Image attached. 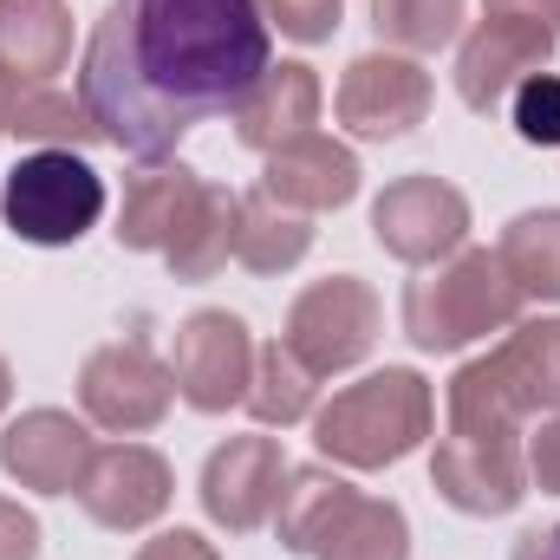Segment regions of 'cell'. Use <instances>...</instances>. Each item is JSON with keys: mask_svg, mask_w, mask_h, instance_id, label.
Listing matches in <instances>:
<instances>
[{"mask_svg": "<svg viewBox=\"0 0 560 560\" xmlns=\"http://www.w3.org/2000/svg\"><path fill=\"white\" fill-rule=\"evenodd\" d=\"M268 66L261 0H112L92 26L79 98L112 150L163 163L202 118L235 112Z\"/></svg>", "mask_w": 560, "mask_h": 560, "instance_id": "obj_1", "label": "cell"}, {"mask_svg": "<svg viewBox=\"0 0 560 560\" xmlns=\"http://www.w3.org/2000/svg\"><path fill=\"white\" fill-rule=\"evenodd\" d=\"M560 411V319H522L489 359L450 378V436L522 443V418Z\"/></svg>", "mask_w": 560, "mask_h": 560, "instance_id": "obj_2", "label": "cell"}, {"mask_svg": "<svg viewBox=\"0 0 560 560\" xmlns=\"http://www.w3.org/2000/svg\"><path fill=\"white\" fill-rule=\"evenodd\" d=\"M436 418V398L411 365H385L359 385H346L319 418H313V443L319 456L346 463V469H385V463H405L430 436Z\"/></svg>", "mask_w": 560, "mask_h": 560, "instance_id": "obj_3", "label": "cell"}, {"mask_svg": "<svg viewBox=\"0 0 560 560\" xmlns=\"http://www.w3.org/2000/svg\"><path fill=\"white\" fill-rule=\"evenodd\" d=\"M515 319H522V287L489 248H456L450 261L405 287V332L423 352H463L469 339H489Z\"/></svg>", "mask_w": 560, "mask_h": 560, "instance_id": "obj_4", "label": "cell"}, {"mask_svg": "<svg viewBox=\"0 0 560 560\" xmlns=\"http://www.w3.org/2000/svg\"><path fill=\"white\" fill-rule=\"evenodd\" d=\"M0 215L33 248H72L105 215V176L79 150H33L7 170Z\"/></svg>", "mask_w": 560, "mask_h": 560, "instance_id": "obj_5", "label": "cell"}, {"mask_svg": "<svg viewBox=\"0 0 560 560\" xmlns=\"http://www.w3.org/2000/svg\"><path fill=\"white\" fill-rule=\"evenodd\" d=\"M287 352L326 378V372H346L359 365L372 346H378V293L359 275H326L313 280L293 306H287Z\"/></svg>", "mask_w": 560, "mask_h": 560, "instance_id": "obj_6", "label": "cell"}, {"mask_svg": "<svg viewBox=\"0 0 560 560\" xmlns=\"http://www.w3.org/2000/svg\"><path fill=\"white\" fill-rule=\"evenodd\" d=\"M170 378H176V398L189 411H229L248 398V378H255V339L235 313L222 306H202L176 326V346H170Z\"/></svg>", "mask_w": 560, "mask_h": 560, "instance_id": "obj_7", "label": "cell"}, {"mask_svg": "<svg viewBox=\"0 0 560 560\" xmlns=\"http://www.w3.org/2000/svg\"><path fill=\"white\" fill-rule=\"evenodd\" d=\"M372 235L385 255H398L411 268L450 261L469 235V196L443 176H398L372 202Z\"/></svg>", "mask_w": 560, "mask_h": 560, "instance_id": "obj_8", "label": "cell"}, {"mask_svg": "<svg viewBox=\"0 0 560 560\" xmlns=\"http://www.w3.org/2000/svg\"><path fill=\"white\" fill-rule=\"evenodd\" d=\"M176 398V378L170 365H156V352L143 339H112L85 359L79 372V405L98 430H118V436H138V430H156L163 411Z\"/></svg>", "mask_w": 560, "mask_h": 560, "instance_id": "obj_9", "label": "cell"}, {"mask_svg": "<svg viewBox=\"0 0 560 560\" xmlns=\"http://www.w3.org/2000/svg\"><path fill=\"white\" fill-rule=\"evenodd\" d=\"M548 52H555V26L515 20V13H482L476 33L456 52V92H463V105L469 112L509 105L522 79L548 72Z\"/></svg>", "mask_w": 560, "mask_h": 560, "instance_id": "obj_10", "label": "cell"}, {"mask_svg": "<svg viewBox=\"0 0 560 560\" xmlns=\"http://www.w3.org/2000/svg\"><path fill=\"white\" fill-rule=\"evenodd\" d=\"M430 112V72L405 52H365L339 79V125L365 143H392L418 131Z\"/></svg>", "mask_w": 560, "mask_h": 560, "instance_id": "obj_11", "label": "cell"}, {"mask_svg": "<svg viewBox=\"0 0 560 560\" xmlns=\"http://www.w3.org/2000/svg\"><path fill=\"white\" fill-rule=\"evenodd\" d=\"M280 489H287V456H280L275 436H229L202 463V509L229 535L261 528L280 509Z\"/></svg>", "mask_w": 560, "mask_h": 560, "instance_id": "obj_12", "label": "cell"}, {"mask_svg": "<svg viewBox=\"0 0 560 560\" xmlns=\"http://www.w3.org/2000/svg\"><path fill=\"white\" fill-rule=\"evenodd\" d=\"M170 495H176V476H170V463H163L156 450H143V443H112V450H98L92 469H85V482H79L85 515H92L98 528H112V535L150 528V522L170 509Z\"/></svg>", "mask_w": 560, "mask_h": 560, "instance_id": "obj_13", "label": "cell"}, {"mask_svg": "<svg viewBox=\"0 0 560 560\" xmlns=\"http://www.w3.org/2000/svg\"><path fill=\"white\" fill-rule=\"evenodd\" d=\"M98 443L72 411H26L0 430V469L39 495H79Z\"/></svg>", "mask_w": 560, "mask_h": 560, "instance_id": "obj_14", "label": "cell"}, {"mask_svg": "<svg viewBox=\"0 0 560 560\" xmlns=\"http://www.w3.org/2000/svg\"><path fill=\"white\" fill-rule=\"evenodd\" d=\"M430 482L450 509L463 515H509L528 495V450L522 443H476V436H443L430 456Z\"/></svg>", "mask_w": 560, "mask_h": 560, "instance_id": "obj_15", "label": "cell"}, {"mask_svg": "<svg viewBox=\"0 0 560 560\" xmlns=\"http://www.w3.org/2000/svg\"><path fill=\"white\" fill-rule=\"evenodd\" d=\"M202 176L189 170V163H143L138 176H125V202H118V248H131V255H163L183 229H189V215H196V202H202Z\"/></svg>", "mask_w": 560, "mask_h": 560, "instance_id": "obj_16", "label": "cell"}, {"mask_svg": "<svg viewBox=\"0 0 560 560\" xmlns=\"http://www.w3.org/2000/svg\"><path fill=\"white\" fill-rule=\"evenodd\" d=\"M229 118H235V138L248 143V150H261V156L313 138V125H319V79H313V66H300V59L268 66L242 92V105Z\"/></svg>", "mask_w": 560, "mask_h": 560, "instance_id": "obj_17", "label": "cell"}, {"mask_svg": "<svg viewBox=\"0 0 560 560\" xmlns=\"http://www.w3.org/2000/svg\"><path fill=\"white\" fill-rule=\"evenodd\" d=\"M261 189L275 196L280 209H300V215H319V209H346L359 196V156L332 138H300L268 156L261 170Z\"/></svg>", "mask_w": 560, "mask_h": 560, "instance_id": "obj_18", "label": "cell"}, {"mask_svg": "<svg viewBox=\"0 0 560 560\" xmlns=\"http://www.w3.org/2000/svg\"><path fill=\"white\" fill-rule=\"evenodd\" d=\"M72 59V13L66 0H0V79L46 85Z\"/></svg>", "mask_w": 560, "mask_h": 560, "instance_id": "obj_19", "label": "cell"}, {"mask_svg": "<svg viewBox=\"0 0 560 560\" xmlns=\"http://www.w3.org/2000/svg\"><path fill=\"white\" fill-rule=\"evenodd\" d=\"M313 248V222L300 209H280L268 189H248L235 202V261L255 275H287L293 261H306Z\"/></svg>", "mask_w": 560, "mask_h": 560, "instance_id": "obj_20", "label": "cell"}, {"mask_svg": "<svg viewBox=\"0 0 560 560\" xmlns=\"http://www.w3.org/2000/svg\"><path fill=\"white\" fill-rule=\"evenodd\" d=\"M313 560H411V522L398 502L352 495L332 515V528L313 541Z\"/></svg>", "mask_w": 560, "mask_h": 560, "instance_id": "obj_21", "label": "cell"}, {"mask_svg": "<svg viewBox=\"0 0 560 560\" xmlns=\"http://www.w3.org/2000/svg\"><path fill=\"white\" fill-rule=\"evenodd\" d=\"M359 489L332 469H287V489H280V548L287 555H313V541L332 528V515L352 502Z\"/></svg>", "mask_w": 560, "mask_h": 560, "instance_id": "obj_22", "label": "cell"}, {"mask_svg": "<svg viewBox=\"0 0 560 560\" xmlns=\"http://www.w3.org/2000/svg\"><path fill=\"white\" fill-rule=\"evenodd\" d=\"M502 268L522 300H560V209H528L502 229Z\"/></svg>", "mask_w": 560, "mask_h": 560, "instance_id": "obj_23", "label": "cell"}, {"mask_svg": "<svg viewBox=\"0 0 560 560\" xmlns=\"http://www.w3.org/2000/svg\"><path fill=\"white\" fill-rule=\"evenodd\" d=\"M235 202H242V196H229L222 183H209V189H202V202H196L189 229L163 248V261H170V275H176V280H209L229 255H235Z\"/></svg>", "mask_w": 560, "mask_h": 560, "instance_id": "obj_24", "label": "cell"}, {"mask_svg": "<svg viewBox=\"0 0 560 560\" xmlns=\"http://www.w3.org/2000/svg\"><path fill=\"white\" fill-rule=\"evenodd\" d=\"M7 131L20 143H39V150H79V143H92V118H85V98H72V92H59L52 79L46 85H13V118H7Z\"/></svg>", "mask_w": 560, "mask_h": 560, "instance_id": "obj_25", "label": "cell"}, {"mask_svg": "<svg viewBox=\"0 0 560 560\" xmlns=\"http://www.w3.org/2000/svg\"><path fill=\"white\" fill-rule=\"evenodd\" d=\"M313 392H319V378L287 352V339H275V346L255 352V378H248V398L242 405L261 423H280L287 430V423H300L313 411Z\"/></svg>", "mask_w": 560, "mask_h": 560, "instance_id": "obj_26", "label": "cell"}, {"mask_svg": "<svg viewBox=\"0 0 560 560\" xmlns=\"http://www.w3.org/2000/svg\"><path fill=\"white\" fill-rule=\"evenodd\" d=\"M372 26L385 46L405 52H436L463 26V0H372Z\"/></svg>", "mask_w": 560, "mask_h": 560, "instance_id": "obj_27", "label": "cell"}, {"mask_svg": "<svg viewBox=\"0 0 560 560\" xmlns=\"http://www.w3.org/2000/svg\"><path fill=\"white\" fill-rule=\"evenodd\" d=\"M509 118H515L522 143L560 150V72H535V79H522L515 98H509Z\"/></svg>", "mask_w": 560, "mask_h": 560, "instance_id": "obj_28", "label": "cell"}, {"mask_svg": "<svg viewBox=\"0 0 560 560\" xmlns=\"http://www.w3.org/2000/svg\"><path fill=\"white\" fill-rule=\"evenodd\" d=\"M339 7H346V0H261L268 26H280V33H287V39H300V46H319V39H332V26H339Z\"/></svg>", "mask_w": 560, "mask_h": 560, "instance_id": "obj_29", "label": "cell"}, {"mask_svg": "<svg viewBox=\"0 0 560 560\" xmlns=\"http://www.w3.org/2000/svg\"><path fill=\"white\" fill-rule=\"evenodd\" d=\"M528 476L541 495H560V411H548V423L528 436Z\"/></svg>", "mask_w": 560, "mask_h": 560, "instance_id": "obj_30", "label": "cell"}, {"mask_svg": "<svg viewBox=\"0 0 560 560\" xmlns=\"http://www.w3.org/2000/svg\"><path fill=\"white\" fill-rule=\"evenodd\" d=\"M33 555H39V522L20 502L0 495V560H33Z\"/></svg>", "mask_w": 560, "mask_h": 560, "instance_id": "obj_31", "label": "cell"}, {"mask_svg": "<svg viewBox=\"0 0 560 560\" xmlns=\"http://www.w3.org/2000/svg\"><path fill=\"white\" fill-rule=\"evenodd\" d=\"M138 560H222L196 528H170V535H156V541H143Z\"/></svg>", "mask_w": 560, "mask_h": 560, "instance_id": "obj_32", "label": "cell"}, {"mask_svg": "<svg viewBox=\"0 0 560 560\" xmlns=\"http://www.w3.org/2000/svg\"><path fill=\"white\" fill-rule=\"evenodd\" d=\"M489 13H515V20H541V26H555L560 20V0H482Z\"/></svg>", "mask_w": 560, "mask_h": 560, "instance_id": "obj_33", "label": "cell"}, {"mask_svg": "<svg viewBox=\"0 0 560 560\" xmlns=\"http://www.w3.org/2000/svg\"><path fill=\"white\" fill-rule=\"evenodd\" d=\"M515 560H560V522L555 528H528L515 541Z\"/></svg>", "mask_w": 560, "mask_h": 560, "instance_id": "obj_34", "label": "cell"}, {"mask_svg": "<svg viewBox=\"0 0 560 560\" xmlns=\"http://www.w3.org/2000/svg\"><path fill=\"white\" fill-rule=\"evenodd\" d=\"M7 118H13V85L0 79V138H7Z\"/></svg>", "mask_w": 560, "mask_h": 560, "instance_id": "obj_35", "label": "cell"}, {"mask_svg": "<svg viewBox=\"0 0 560 560\" xmlns=\"http://www.w3.org/2000/svg\"><path fill=\"white\" fill-rule=\"evenodd\" d=\"M7 398H13V372H7V359H0V411H7Z\"/></svg>", "mask_w": 560, "mask_h": 560, "instance_id": "obj_36", "label": "cell"}]
</instances>
